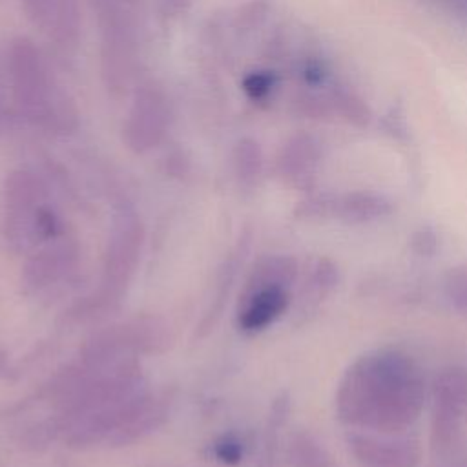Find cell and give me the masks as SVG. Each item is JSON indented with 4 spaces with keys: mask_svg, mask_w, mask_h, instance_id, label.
I'll list each match as a JSON object with an SVG mask.
<instances>
[{
    "mask_svg": "<svg viewBox=\"0 0 467 467\" xmlns=\"http://www.w3.org/2000/svg\"><path fill=\"white\" fill-rule=\"evenodd\" d=\"M170 122L171 111L166 93L153 84H142L133 91L124 117L122 140L133 153H148L164 142Z\"/></svg>",
    "mask_w": 467,
    "mask_h": 467,
    "instance_id": "cell-7",
    "label": "cell"
},
{
    "mask_svg": "<svg viewBox=\"0 0 467 467\" xmlns=\"http://www.w3.org/2000/svg\"><path fill=\"white\" fill-rule=\"evenodd\" d=\"M4 365H5V354L0 352V370L4 368Z\"/></svg>",
    "mask_w": 467,
    "mask_h": 467,
    "instance_id": "cell-27",
    "label": "cell"
},
{
    "mask_svg": "<svg viewBox=\"0 0 467 467\" xmlns=\"http://www.w3.org/2000/svg\"><path fill=\"white\" fill-rule=\"evenodd\" d=\"M120 2H124V4H126V5H130V7H135L140 0H120Z\"/></svg>",
    "mask_w": 467,
    "mask_h": 467,
    "instance_id": "cell-26",
    "label": "cell"
},
{
    "mask_svg": "<svg viewBox=\"0 0 467 467\" xmlns=\"http://www.w3.org/2000/svg\"><path fill=\"white\" fill-rule=\"evenodd\" d=\"M213 456L226 465H235L241 462L243 458V443L237 436L228 434V436H221L215 443H213Z\"/></svg>",
    "mask_w": 467,
    "mask_h": 467,
    "instance_id": "cell-22",
    "label": "cell"
},
{
    "mask_svg": "<svg viewBox=\"0 0 467 467\" xmlns=\"http://www.w3.org/2000/svg\"><path fill=\"white\" fill-rule=\"evenodd\" d=\"M166 418V403L162 400H157L155 396L148 394L142 403L137 407V410L126 420V423L108 440V443L119 447L133 443L151 431H155Z\"/></svg>",
    "mask_w": 467,
    "mask_h": 467,
    "instance_id": "cell-13",
    "label": "cell"
},
{
    "mask_svg": "<svg viewBox=\"0 0 467 467\" xmlns=\"http://www.w3.org/2000/svg\"><path fill=\"white\" fill-rule=\"evenodd\" d=\"M246 246H248V237H243L235 248V252L232 254V257L226 261L224 268L221 270L219 274V285H217V290H215V297L210 305V308L206 310L202 321L199 323V336H204L206 332H210V328L217 323L223 308H224V299L228 297V290L232 286V281L235 277V272H237V266H239V259H243V254L246 252Z\"/></svg>",
    "mask_w": 467,
    "mask_h": 467,
    "instance_id": "cell-16",
    "label": "cell"
},
{
    "mask_svg": "<svg viewBox=\"0 0 467 467\" xmlns=\"http://www.w3.org/2000/svg\"><path fill=\"white\" fill-rule=\"evenodd\" d=\"M100 35V77L113 97H122L137 66V36L131 7L120 0H93Z\"/></svg>",
    "mask_w": 467,
    "mask_h": 467,
    "instance_id": "cell-5",
    "label": "cell"
},
{
    "mask_svg": "<svg viewBox=\"0 0 467 467\" xmlns=\"http://www.w3.org/2000/svg\"><path fill=\"white\" fill-rule=\"evenodd\" d=\"M352 456L363 467H418L421 449L416 438L352 429L347 434Z\"/></svg>",
    "mask_w": 467,
    "mask_h": 467,
    "instance_id": "cell-8",
    "label": "cell"
},
{
    "mask_svg": "<svg viewBox=\"0 0 467 467\" xmlns=\"http://www.w3.org/2000/svg\"><path fill=\"white\" fill-rule=\"evenodd\" d=\"M268 88H272V78L265 73H252L243 80V89L252 100H261L268 95Z\"/></svg>",
    "mask_w": 467,
    "mask_h": 467,
    "instance_id": "cell-23",
    "label": "cell"
},
{
    "mask_svg": "<svg viewBox=\"0 0 467 467\" xmlns=\"http://www.w3.org/2000/svg\"><path fill=\"white\" fill-rule=\"evenodd\" d=\"M434 409L463 416L467 412V368L449 367L432 379Z\"/></svg>",
    "mask_w": 467,
    "mask_h": 467,
    "instance_id": "cell-14",
    "label": "cell"
},
{
    "mask_svg": "<svg viewBox=\"0 0 467 467\" xmlns=\"http://www.w3.org/2000/svg\"><path fill=\"white\" fill-rule=\"evenodd\" d=\"M170 330L159 317H140L108 327L93 334L80 359L93 365H119L135 361L137 354H157L168 348Z\"/></svg>",
    "mask_w": 467,
    "mask_h": 467,
    "instance_id": "cell-6",
    "label": "cell"
},
{
    "mask_svg": "<svg viewBox=\"0 0 467 467\" xmlns=\"http://www.w3.org/2000/svg\"><path fill=\"white\" fill-rule=\"evenodd\" d=\"M144 226L131 206H120L111 223L104 252L102 279L97 292L84 303L89 312L104 310L119 303L140 261Z\"/></svg>",
    "mask_w": 467,
    "mask_h": 467,
    "instance_id": "cell-4",
    "label": "cell"
},
{
    "mask_svg": "<svg viewBox=\"0 0 467 467\" xmlns=\"http://www.w3.org/2000/svg\"><path fill=\"white\" fill-rule=\"evenodd\" d=\"M4 113V97H2V78H0V119Z\"/></svg>",
    "mask_w": 467,
    "mask_h": 467,
    "instance_id": "cell-25",
    "label": "cell"
},
{
    "mask_svg": "<svg viewBox=\"0 0 467 467\" xmlns=\"http://www.w3.org/2000/svg\"><path fill=\"white\" fill-rule=\"evenodd\" d=\"M339 283V268L330 257H316L306 270L303 283V301L316 305L323 301Z\"/></svg>",
    "mask_w": 467,
    "mask_h": 467,
    "instance_id": "cell-15",
    "label": "cell"
},
{
    "mask_svg": "<svg viewBox=\"0 0 467 467\" xmlns=\"http://www.w3.org/2000/svg\"><path fill=\"white\" fill-rule=\"evenodd\" d=\"M425 392V376L414 358L396 348H376L343 372L336 387V414L350 429L398 434L420 418Z\"/></svg>",
    "mask_w": 467,
    "mask_h": 467,
    "instance_id": "cell-1",
    "label": "cell"
},
{
    "mask_svg": "<svg viewBox=\"0 0 467 467\" xmlns=\"http://www.w3.org/2000/svg\"><path fill=\"white\" fill-rule=\"evenodd\" d=\"M392 204L378 193L354 192L347 195L332 197L330 217L339 219L347 224H365L389 215Z\"/></svg>",
    "mask_w": 467,
    "mask_h": 467,
    "instance_id": "cell-12",
    "label": "cell"
},
{
    "mask_svg": "<svg viewBox=\"0 0 467 467\" xmlns=\"http://www.w3.org/2000/svg\"><path fill=\"white\" fill-rule=\"evenodd\" d=\"M78 263L75 241L60 237L33 252L22 268V286L27 294H40L67 279Z\"/></svg>",
    "mask_w": 467,
    "mask_h": 467,
    "instance_id": "cell-9",
    "label": "cell"
},
{
    "mask_svg": "<svg viewBox=\"0 0 467 467\" xmlns=\"http://www.w3.org/2000/svg\"><path fill=\"white\" fill-rule=\"evenodd\" d=\"M288 286L244 283L237 305V327L246 334H255L274 325L290 306Z\"/></svg>",
    "mask_w": 467,
    "mask_h": 467,
    "instance_id": "cell-11",
    "label": "cell"
},
{
    "mask_svg": "<svg viewBox=\"0 0 467 467\" xmlns=\"http://www.w3.org/2000/svg\"><path fill=\"white\" fill-rule=\"evenodd\" d=\"M47 199V188L35 173L16 170L7 177L4 235L13 252L33 254L64 237L62 217Z\"/></svg>",
    "mask_w": 467,
    "mask_h": 467,
    "instance_id": "cell-3",
    "label": "cell"
},
{
    "mask_svg": "<svg viewBox=\"0 0 467 467\" xmlns=\"http://www.w3.org/2000/svg\"><path fill=\"white\" fill-rule=\"evenodd\" d=\"M26 18L60 47H75L82 29L78 0H22Z\"/></svg>",
    "mask_w": 467,
    "mask_h": 467,
    "instance_id": "cell-10",
    "label": "cell"
},
{
    "mask_svg": "<svg viewBox=\"0 0 467 467\" xmlns=\"http://www.w3.org/2000/svg\"><path fill=\"white\" fill-rule=\"evenodd\" d=\"M5 58L11 97L20 115L40 130L71 133L78 124L77 106L55 78L40 47L31 38L18 36L9 44Z\"/></svg>",
    "mask_w": 467,
    "mask_h": 467,
    "instance_id": "cell-2",
    "label": "cell"
},
{
    "mask_svg": "<svg viewBox=\"0 0 467 467\" xmlns=\"http://www.w3.org/2000/svg\"><path fill=\"white\" fill-rule=\"evenodd\" d=\"M292 467H334L323 445L308 432H297L290 443Z\"/></svg>",
    "mask_w": 467,
    "mask_h": 467,
    "instance_id": "cell-18",
    "label": "cell"
},
{
    "mask_svg": "<svg viewBox=\"0 0 467 467\" xmlns=\"http://www.w3.org/2000/svg\"><path fill=\"white\" fill-rule=\"evenodd\" d=\"M303 146L305 144H301V142L290 144L279 159V171H281L283 179H286L290 184H294L297 188H305L308 184L310 171H312L310 157L306 155Z\"/></svg>",
    "mask_w": 467,
    "mask_h": 467,
    "instance_id": "cell-19",
    "label": "cell"
},
{
    "mask_svg": "<svg viewBox=\"0 0 467 467\" xmlns=\"http://www.w3.org/2000/svg\"><path fill=\"white\" fill-rule=\"evenodd\" d=\"M441 292L449 306L462 317H467V263L451 266L441 281Z\"/></svg>",
    "mask_w": 467,
    "mask_h": 467,
    "instance_id": "cell-20",
    "label": "cell"
},
{
    "mask_svg": "<svg viewBox=\"0 0 467 467\" xmlns=\"http://www.w3.org/2000/svg\"><path fill=\"white\" fill-rule=\"evenodd\" d=\"M232 164L241 184H254L263 170V153L254 139H239L232 151Z\"/></svg>",
    "mask_w": 467,
    "mask_h": 467,
    "instance_id": "cell-17",
    "label": "cell"
},
{
    "mask_svg": "<svg viewBox=\"0 0 467 467\" xmlns=\"http://www.w3.org/2000/svg\"><path fill=\"white\" fill-rule=\"evenodd\" d=\"M161 11L166 16H181L188 11L192 0H157Z\"/></svg>",
    "mask_w": 467,
    "mask_h": 467,
    "instance_id": "cell-24",
    "label": "cell"
},
{
    "mask_svg": "<svg viewBox=\"0 0 467 467\" xmlns=\"http://www.w3.org/2000/svg\"><path fill=\"white\" fill-rule=\"evenodd\" d=\"M409 246L418 257H432L440 248V237L434 228L420 226L410 234Z\"/></svg>",
    "mask_w": 467,
    "mask_h": 467,
    "instance_id": "cell-21",
    "label": "cell"
}]
</instances>
